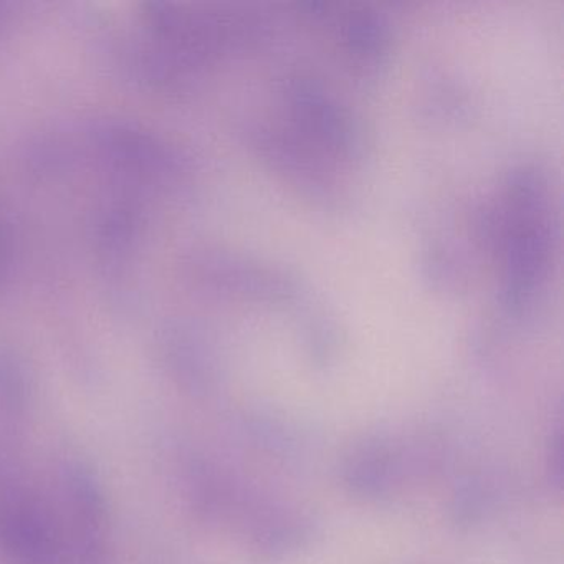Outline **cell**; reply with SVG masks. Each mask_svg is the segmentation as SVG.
Returning a JSON list of instances; mask_svg holds the SVG:
<instances>
[{
	"instance_id": "cell-1",
	"label": "cell",
	"mask_w": 564,
	"mask_h": 564,
	"mask_svg": "<svg viewBox=\"0 0 564 564\" xmlns=\"http://www.w3.org/2000/svg\"><path fill=\"white\" fill-rule=\"evenodd\" d=\"M95 158L111 173L154 183L176 170L177 160L154 134L130 123H100L88 133Z\"/></svg>"
},
{
	"instance_id": "cell-2",
	"label": "cell",
	"mask_w": 564,
	"mask_h": 564,
	"mask_svg": "<svg viewBox=\"0 0 564 564\" xmlns=\"http://www.w3.org/2000/svg\"><path fill=\"white\" fill-rule=\"evenodd\" d=\"M143 230V210L137 204L115 203L98 217L97 247L110 262H121L137 247Z\"/></svg>"
},
{
	"instance_id": "cell-3",
	"label": "cell",
	"mask_w": 564,
	"mask_h": 564,
	"mask_svg": "<svg viewBox=\"0 0 564 564\" xmlns=\"http://www.w3.org/2000/svg\"><path fill=\"white\" fill-rule=\"evenodd\" d=\"M28 404V376L11 351L0 348V408L21 414Z\"/></svg>"
},
{
	"instance_id": "cell-4",
	"label": "cell",
	"mask_w": 564,
	"mask_h": 564,
	"mask_svg": "<svg viewBox=\"0 0 564 564\" xmlns=\"http://www.w3.org/2000/svg\"><path fill=\"white\" fill-rule=\"evenodd\" d=\"M12 269V237L8 224L0 219V289L8 282Z\"/></svg>"
},
{
	"instance_id": "cell-5",
	"label": "cell",
	"mask_w": 564,
	"mask_h": 564,
	"mask_svg": "<svg viewBox=\"0 0 564 564\" xmlns=\"http://www.w3.org/2000/svg\"><path fill=\"white\" fill-rule=\"evenodd\" d=\"M8 6L0 4V35H2V31H4L6 25H8L9 21V11Z\"/></svg>"
}]
</instances>
